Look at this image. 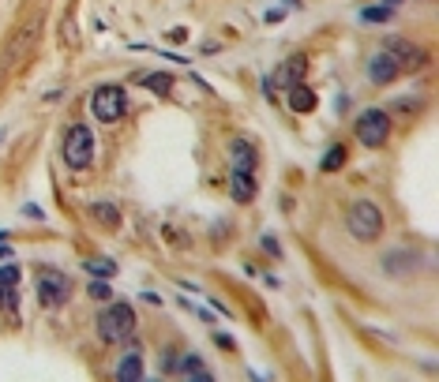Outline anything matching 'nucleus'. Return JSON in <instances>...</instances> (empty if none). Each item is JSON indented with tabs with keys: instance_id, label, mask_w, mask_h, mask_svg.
Masks as SVG:
<instances>
[{
	"instance_id": "nucleus-15",
	"label": "nucleus",
	"mask_w": 439,
	"mask_h": 382,
	"mask_svg": "<svg viewBox=\"0 0 439 382\" xmlns=\"http://www.w3.org/2000/svg\"><path fill=\"white\" fill-rule=\"evenodd\" d=\"M301 79H304V57L285 60V68L278 71V83H282V87H293V83H301Z\"/></svg>"
},
{
	"instance_id": "nucleus-4",
	"label": "nucleus",
	"mask_w": 439,
	"mask_h": 382,
	"mask_svg": "<svg viewBox=\"0 0 439 382\" xmlns=\"http://www.w3.org/2000/svg\"><path fill=\"white\" fill-rule=\"evenodd\" d=\"M90 109H94V116L101 120V124H113V120H120L128 113V94L120 87H98L94 98H90Z\"/></svg>"
},
{
	"instance_id": "nucleus-11",
	"label": "nucleus",
	"mask_w": 439,
	"mask_h": 382,
	"mask_svg": "<svg viewBox=\"0 0 439 382\" xmlns=\"http://www.w3.org/2000/svg\"><path fill=\"white\" fill-rule=\"evenodd\" d=\"M289 109H293V113H312L315 109V94L304 83H293V87H289Z\"/></svg>"
},
{
	"instance_id": "nucleus-10",
	"label": "nucleus",
	"mask_w": 439,
	"mask_h": 382,
	"mask_svg": "<svg viewBox=\"0 0 439 382\" xmlns=\"http://www.w3.org/2000/svg\"><path fill=\"white\" fill-rule=\"evenodd\" d=\"M229 191L237 202H251V195H256V176L248 173H229Z\"/></svg>"
},
{
	"instance_id": "nucleus-18",
	"label": "nucleus",
	"mask_w": 439,
	"mask_h": 382,
	"mask_svg": "<svg viewBox=\"0 0 439 382\" xmlns=\"http://www.w3.org/2000/svg\"><path fill=\"white\" fill-rule=\"evenodd\" d=\"M342 162H345V150H342V146H331V154L323 157V173H334V169H342Z\"/></svg>"
},
{
	"instance_id": "nucleus-22",
	"label": "nucleus",
	"mask_w": 439,
	"mask_h": 382,
	"mask_svg": "<svg viewBox=\"0 0 439 382\" xmlns=\"http://www.w3.org/2000/svg\"><path fill=\"white\" fill-rule=\"evenodd\" d=\"M19 281V266H0V285H15Z\"/></svg>"
},
{
	"instance_id": "nucleus-19",
	"label": "nucleus",
	"mask_w": 439,
	"mask_h": 382,
	"mask_svg": "<svg viewBox=\"0 0 439 382\" xmlns=\"http://www.w3.org/2000/svg\"><path fill=\"white\" fill-rule=\"evenodd\" d=\"M387 15H390V8H364V12H361V19L364 23H383V19H387Z\"/></svg>"
},
{
	"instance_id": "nucleus-21",
	"label": "nucleus",
	"mask_w": 439,
	"mask_h": 382,
	"mask_svg": "<svg viewBox=\"0 0 439 382\" xmlns=\"http://www.w3.org/2000/svg\"><path fill=\"white\" fill-rule=\"evenodd\" d=\"M87 293L94 296V300H109V296H113V293H109V285H106V277H98V281H90V288H87Z\"/></svg>"
},
{
	"instance_id": "nucleus-14",
	"label": "nucleus",
	"mask_w": 439,
	"mask_h": 382,
	"mask_svg": "<svg viewBox=\"0 0 439 382\" xmlns=\"http://www.w3.org/2000/svg\"><path fill=\"white\" fill-rule=\"evenodd\" d=\"M90 214H94L101 225H109V229H117V225H120V210L113 207V202H106V199L90 202Z\"/></svg>"
},
{
	"instance_id": "nucleus-16",
	"label": "nucleus",
	"mask_w": 439,
	"mask_h": 382,
	"mask_svg": "<svg viewBox=\"0 0 439 382\" xmlns=\"http://www.w3.org/2000/svg\"><path fill=\"white\" fill-rule=\"evenodd\" d=\"M83 266H87L94 277H113L117 274V263H109V259H87Z\"/></svg>"
},
{
	"instance_id": "nucleus-20",
	"label": "nucleus",
	"mask_w": 439,
	"mask_h": 382,
	"mask_svg": "<svg viewBox=\"0 0 439 382\" xmlns=\"http://www.w3.org/2000/svg\"><path fill=\"white\" fill-rule=\"evenodd\" d=\"M0 307H4L8 315H15V293H12V285H0Z\"/></svg>"
},
{
	"instance_id": "nucleus-17",
	"label": "nucleus",
	"mask_w": 439,
	"mask_h": 382,
	"mask_svg": "<svg viewBox=\"0 0 439 382\" xmlns=\"http://www.w3.org/2000/svg\"><path fill=\"white\" fill-rule=\"evenodd\" d=\"M143 83H147V87L154 90V94H162V98H165V94H169V90H173V79H169V76H158V71H154V76H147Z\"/></svg>"
},
{
	"instance_id": "nucleus-2",
	"label": "nucleus",
	"mask_w": 439,
	"mask_h": 382,
	"mask_svg": "<svg viewBox=\"0 0 439 382\" xmlns=\"http://www.w3.org/2000/svg\"><path fill=\"white\" fill-rule=\"evenodd\" d=\"M64 162H68V169H90V162H94V132H90L87 124H76L68 128V135H64Z\"/></svg>"
},
{
	"instance_id": "nucleus-5",
	"label": "nucleus",
	"mask_w": 439,
	"mask_h": 382,
	"mask_svg": "<svg viewBox=\"0 0 439 382\" xmlns=\"http://www.w3.org/2000/svg\"><path fill=\"white\" fill-rule=\"evenodd\" d=\"M387 135H390V120H387V113L383 109H364V113L357 116V139L364 146H383L387 143Z\"/></svg>"
},
{
	"instance_id": "nucleus-6",
	"label": "nucleus",
	"mask_w": 439,
	"mask_h": 382,
	"mask_svg": "<svg viewBox=\"0 0 439 382\" xmlns=\"http://www.w3.org/2000/svg\"><path fill=\"white\" fill-rule=\"evenodd\" d=\"M68 293H72V281L64 274H57V270H42L38 274V300L45 307H60L68 300Z\"/></svg>"
},
{
	"instance_id": "nucleus-12",
	"label": "nucleus",
	"mask_w": 439,
	"mask_h": 382,
	"mask_svg": "<svg viewBox=\"0 0 439 382\" xmlns=\"http://www.w3.org/2000/svg\"><path fill=\"white\" fill-rule=\"evenodd\" d=\"M117 379L132 382V379H143V352H124V360L117 363Z\"/></svg>"
},
{
	"instance_id": "nucleus-25",
	"label": "nucleus",
	"mask_w": 439,
	"mask_h": 382,
	"mask_svg": "<svg viewBox=\"0 0 439 382\" xmlns=\"http://www.w3.org/2000/svg\"><path fill=\"white\" fill-rule=\"evenodd\" d=\"M0 139H4V132H0Z\"/></svg>"
},
{
	"instance_id": "nucleus-13",
	"label": "nucleus",
	"mask_w": 439,
	"mask_h": 382,
	"mask_svg": "<svg viewBox=\"0 0 439 382\" xmlns=\"http://www.w3.org/2000/svg\"><path fill=\"white\" fill-rule=\"evenodd\" d=\"M176 371H181L184 379H195V382H207V379H210V371L203 367V360L192 356V352H188V356H184L181 363H176Z\"/></svg>"
},
{
	"instance_id": "nucleus-24",
	"label": "nucleus",
	"mask_w": 439,
	"mask_h": 382,
	"mask_svg": "<svg viewBox=\"0 0 439 382\" xmlns=\"http://www.w3.org/2000/svg\"><path fill=\"white\" fill-rule=\"evenodd\" d=\"M390 4H398V0H390Z\"/></svg>"
},
{
	"instance_id": "nucleus-8",
	"label": "nucleus",
	"mask_w": 439,
	"mask_h": 382,
	"mask_svg": "<svg viewBox=\"0 0 439 382\" xmlns=\"http://www.w3.org/2000/svg\"><path fill=\"white\" fill-rule=\"evenodd\" d=\"M398 71H401V68H398V64H395V57H390V53H387V49H379V53H376V57H372V60H368V79H372V83H376V87H383V83H390V79H395V76H398Z\"/></svg>"
},
{
	"instance_id": "nucleus-1",
	"label": "nucleus",
	"mask_w": 439,
	"mask_h": 382,
	"mask_svg": "<svg viewBox=\"0 0 439 382\" xmlns=\"http://www.w3.org/2000/svg\"><path fill=\"white\" fill-rule=\"evenodd\" d=\"M345 229H349V236H357L361 244H372L383 232V210L368 199L353 202V207L345 210Z\"/></svg>"
},
{
	"instance_id": "nucleus-3",
	"label": "nucleus",
	"mask_w": 439,
	"mask_h": 382,
	"mask_svg": "<svg viewBox=\"0 0 439 382\" xmlns=\"http://www.w3.org/2000/svg\"><path fill=\"white\" fill-rule=\"evenodd\" d=\"M98 333H101V341H109V345L132 338V333H135V311L128 304L106 307V311L98 315Z\"/></svg>"
},
{
	"instance_id": "nucleus-9",
	"label": "nucleus",
	"mask_w": 439,
	"mask_h": 382,
	"mask_svg": "<svg viewBox=\"0 0 439 382\" xmlns=\"http://www.w3.org/2000/svg\"><path fill=\"white\" fill-rule=\"evenodd\" d=\"M229 162H233V173H256V150H251L248 139H233L229 143Z\"/></svg>"
},
{
	"instance_id": "nucleus-23",
	"label": "nucleus",
	"mask_w": 439,
	"mask_h": 382,
	"mask_svg": "<svg viewBox=\"0 0 439 382\" xmlns=\"http://www.w3.org/2000/svg\"><path fill=\"white\" fill-rule=\"evenodd\" d=\"M263 248L270 251V255H278V251H282V248H278V244H274V240H270V236H263Z\"/></svg>"
},
{
	"instance_id": "nucleus-7",
	"label": "nucleus",
	"mask_w": 439,
	"mask_h": 382,
	"mask_svg": "<svg viewBox=\"0 0 439 382\" xmlns=\"http://www.w3.org/2000/svg\"><path fill=\"white\" fill-rule=\"evenodd\" d=\"M383 49H387L390 57H395V64H398V68H420V64H424V53H420L417 45L401 42V38H390L387 45H383Z\"/></svg>"
}]
</instances>
